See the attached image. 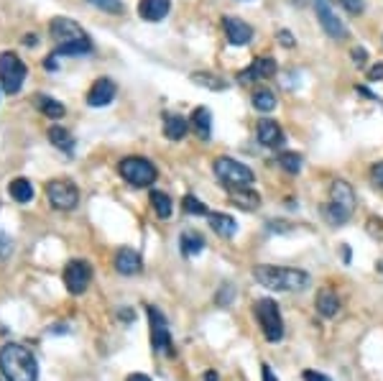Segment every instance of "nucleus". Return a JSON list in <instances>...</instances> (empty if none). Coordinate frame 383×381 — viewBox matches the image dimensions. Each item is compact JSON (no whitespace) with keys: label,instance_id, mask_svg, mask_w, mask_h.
<instances>
[{"label":"nucleus","instance_id":"nucleus-25","mask_svg":"<svg viewBox=\"0 0 383 381\" xmlns=\"http://www.w3.org/2000/svg\"><path fill=\"white\" fill-rule=\"evenodd\" d=\"M8 192H10V197L16 200V203H31L34 200V185L28 182V179H24V177H18V179H13L8 185Z\"/></svg>","mask_w":383,"mask_h":381},{"label":"nucleus","instance_id":"nucleus-32","mask_svg":"<svg viewBox=\"0 0 383 381\" xmlns=\"http://www.w3.org/2000/svg\"><path fill=\"white\" fill-rule=\"evenodd\" d=\"M182 207H184V212H187V215H209L207 205L202 203V200H197L194 195H184Z\"/></svg>","mask_w":383,"mask_h":381},{"label":"nucleus","instance_id":"nucleus-49","mask_svg":"<svg viewBox=\"0 0 383 381\" xmlns=\"http://www.w3.org/2000/svg\"><path fill=\"white\" fill-rule=\"evenodd\" d=\"M6 381H8V379H6Z\"/></svg>","mask_w":383,"mask_h":381},{"label":"nucleus","instance_id":"nucleus-26","mask_svg":"<svg viewBox=\"0 0 383 381\" xmlns=\"http://www.w3.org/2000/svg\"><path fill=\"white\" fill-rule=\"evenodd\" d=\"M49 141H51L54 146H57L59 151H64V154H72V151H75V138L69 136L67 128L51 126V128H49Z\"/></svg>","mask_w":383,"mask_h":381},{"label":"nucleus","instance_id":"nucleus-18","mask_svg":"<svg viewBox=\"0 0 383 381\" xmlns=\"http://www.w3.org/2000/svg\"><path fill=\"white\" fill-rule=\"evenodd\" d=\"M115 269H118V274H123V277L141 274L143 271L141 256L136 254L133 248H120V251L115 254Z\"/></svg>","mask_w":383,"mask_h":381},{"label":"nucleus","instance_id":"nucleus-38","mask_svg":"<svg viewBox=\"0 0 383 381\" xmlns=\"http://www.w3.org/2000/svg\"><path fill=\"white\" fill-rule=\"evenodd\" d=\"M383 80V62H375L373 67L368 69V82H381Z\"/></svg>","mask_w":383,"mask_h":381},{"label":"nucleus","instance_id":"nucleus-4","mask_svg":"<svg viewBox=\"0 0 383 381\" xmlns=\"http://www.w3.org/2000/svg\"><path fill=\"white\" fill-rule=\"evenodd\" d=\"M355 210V192L345 179H337L330 187V203L325 205V218L333 225H345Z\"/></svg>","mask_w":383,"mask_h":381},{"label":"nucleus","instance_id":"nucleus-47","mask_svg":"<svg viewBox=\"0 0 383 381\" xmlns=\"http://www.w3.org/2000/svg\"><path fill=\"white\" fill-rule=\"evenodd\" d=\"M217 379H220V376H217L215 371H207V373H205V381H217Z\"/></svg>","mask_w":383,"mask_h":381},{"label":"nucleus","instance_id":"nucleus-29","mask_svg":"<svg viewBox=\"0 0 383 381\" xmlns=\"http://www.w3.org/2000/svg\"><path fill=\"white\" fill-rule=\"evenodd\" d=\"M276 164L289 174H299L301 171V156L297 151H281L276 156Z\"/></svg>","mask_w":383,"mask_h":381},{"label":"nucleus","instance_id":"nucleus-36","mask_svg":"<svg viewBox=\"0 0 383 381\" xmlns=\"http://www.w3.org/2000/svg\"><path fill=\"white\" fill-rule=\"evenodd\" d=\"M350 57H353V62H355V67H366L368 51L363 49V46H353V51H350Z\"/></svg>","mask_w":383,"mask_h":381},{"label":"nucleus","instance_id":"nucleus-5","mask_svg":"<svg viewBox=\"0 0 383 381\" xmlns=\"http://www.w3.org/2000/svg\"><path fill=\"white\" fill-rule=\"evenodd\" d=\"M212 171L215 177L227 187V189H241V187H250L256 182V174L250 167H245L243 161L230 159V156H217L212 161Z\"/></svg>","mask_w":383,"mask_h":381},{"label":"nucleus","instance_id":"nucleus-34","mask_svg":"<svg viewBox=\"0 0 383 381\" xmlns=\"http://www.w3.org/2000/svg\"><path fill=\"white\" fill-rule=\"evenodd\" d=\"M342 8L348 10L350 16H360L366 10V0H337Z\"/></svg>","mask_w":383,"mask_h":381},{"label":"nucleus","instance_id":"nucleus-6","mask_svg":"<svg viewBox=\"0 0 383 381\" xmlns=\"http://www.w3.org/2000/svg\"><path fill=\"white\" fill-rule=\"evenodd\" d=\"M253 315H256L261 331H263V338H266L268 343H279V340L283 338V317H281L279 305H276V299H271V297L256 299Z\"/></svg>","mask_w":383,"mask_h":381},{"label":"nucleus","instance_id":"nucleus-28","mask_svg":"<svg viewBox=\"0 0 383 381\" xmlns=\"http://www.w3.org/2000/svg\"><path fill=\"white\" fill-rule=\"evenodd\" d=\"M151 205H153V212H156L158 218H164V221H167L169 215L174 212V203H171V197H169L167 192H158V189L151 192Z\"/></svg>","mask_w":383,"mask_h":381},{"label":"nucleus","instance_id":"nucleus-44","mask_svg":"<svg viewBox=\"0 0 383 381\" xmlns=\"http://www.w3.org/2000/svg\"><path fill=\"white\" fill-rule=\"evenodd\" d=\"M3 246H10V241H8L6 236H0V256L8 254V248H3Z\"/></svg>","mask_w":383,"mask_h":381},{"label":"nucleus","instance_id":"nucleus-23","mask_svg":"<svg viewBox=\"0 0 383 381\" xmlns=\"http://www.w3.org/2000/svg\"><path fill=\"white\" fill-rule=\"evenodd\" d=\"M317 313L322 315V317H335V315L340 313V299L335 295L333 289H322L319 295H317Z\"/></svg>","mask_w":383,"mask_h":381},{"label":"nucleus","instance_id":"nucleus-43","mask_svg":"<svg viewBox=\"0 0 383 381\" xmlns=\"http://www.w3.org/2000/svg\"><path fill=\"white\" fill-rule=\"evenodd\" d=\"M44 67H46V69H57L59 67V64H57V54H54V57L49 54V57L44 59Z\"/></svg>","mask_w":383,"mask_h":381},{"label":"nucleus","instance_id":"nucleus-48","mask_svg":"<svg viewBox=\"0 0 383 381\" xmlns=\"http://www.w3.org/2000/svg\"><path fill=\"white\" fill-rule=\"evenodd\" d=\"M378 271H381V274H383V259H381V263H378Z\"/></svg>","mask_w":383,"mask_h":381},{"label":"nucleus","instance_id":"nucleus-20","mask_svg":"<svg viewBox=\"0 0 383 381\" xmlns=\"http://www.w3.org/2000/svg\"><path fill=\"white\" fill-rule=\"evenodd\" d=\"M179 248H182V254L187 256V259L200 256L202 251H205V238H202V233H197V230H184L182 236H179Z\"/></svg>","mask_w":383,"mask_h":381},{"label":"nucleus","instance_id":"nucleus-7","mask_svg":"<svg viewBox=\"0 0 383 381\" xmlns=\"http://www.w3.org/2000/svg\"><path fill=\"white\" fill-rule=\"evenodd\" d=\"M118 174L133 187H149V185H153L158 177L156 167H153L149 159H143V156H125V159L118 164Z\"/></svg>","mask_w":383,"mask_h":381},{"label":"nucleus","instance_id":"nucleus-9","mask_svg":"<svg viewBox=\"0 0 383 381\" xmlns=\"http://www.w3.org/2000/svg\"><path fill=\"white\" fill-rule=\"evenodd\" d=\"M146 315H149V325H151V346L156 353H164V356L174 358V343H171V331H169V322L164 317V313L158 307L149 305L146 307Z\"/></svg>","mask_w":383,"mask_h":381},{"label":"nucleus","instance_id":"nucleus-15","mask_svg":"<svg viewBox=\"0 0 383 381\" xmlns=\"http://www.w3.org/2000/svg\"><path fill=\"white\" fill-rule=\"evenodd\" d=\"M223 28H225L227 41L233 44V46H245L253 39V28L245 21H241V18L225 16L223 18Z\"/></svg>","mask_w":383,"mask_h":381},{"label":"nucleus","instance_id":"nucleus-33","mask_svg":"<svg viewBox=\"0 0 383 381\" xmlns=\"http://www.w3.org/2000/svg\"><path fill=\"white\" fill-rule=\"evenodd\" d=\"M87 3H92L95 8L105 10V13H115V16H120L123 13V0H87Z\"/></svg>","mask_w":383,"mask_h":381},{"label":"nucleus","instance_id":"nucleus-37","mask_svg":"<svg viewBox=\"0 0 383 381\" xmlns=\"http://www.w3.org/2000/svg\"><path fill=\"white\" fill-rule=\"evenodd\" d=\"M371 182L383 189V161H375L373 167H371Z\"/></svg>","mask_w":383,"mask_h":381},{"label":"nucleus","instance_id":"nucleus-31","mask_svg":"<svg viewBox=\"0 0 383 381\" xmlns=\"http://www.w3.org/2000/svg\"><path fill=\"white\" fill-rule=\"evenodd\" d=\"M192 82H200V85H205L207 90H227L225 80L217 75H209V72H194V75H192Z\"/></svg>","mask_w":383,"mask_h":381},{"label":"nucleus","instance_id":"nucleus-19","mask_svg":"<svg viewBox=\"0 0 383 381\" xmlns=\"http://www.w3.org/2000/svg\"><path fill=\"white\" fill-rule=\"evenodd\" d=\"M209 225L220 238H233L238 233V223H235L233 215H225V212H209Z\"/></svg>","mask_w":383,"mask_h":381},{"label":"nucleus","instance_id":"nucleus-40","mask_svg":"<svg viewBox=\"0 0 383 381\" xmlns=\"http://www.w3.org/2000/svg\"><path fill=\"white\" fill-rule=\"evenodd\" d=\"M301 379L304 381H333L330 376H325V373H319V371H304Z\"/></svg>","mask_w":383,"mask_h":381},{"label":"nucleus","instance_id":"nucleus-35","mask_svg":"<svg viewBox=\"0 0 383 381\" xmlns=\"http://www.w3.org/2000/svg\"><path fill=\"white\" fill-rule=\"evenodd\" d=\"M233 297H235V289L230 287V284H223V289H220V295L215 297V302L220 307H227L230 302H233Z\"/></svg>","mask_w":383,"mask_h":381},{"label":"nucleus","instance_id":"nucleus-13","mask_svg":"<svg viewBox=\"0 0 383 381\" xmlns=\"http://www.w3.org/2000/svg\"><path fill=\"white\" fill-rule=\"evenodd\" d=\"M271 75H276V59H271V57H259V59H253V64L248 69L238 72L235 80L241 85H248V82H259V80H266Z\"/></svg>","mask_w":383,"mask_h":381},{"label":"nucleus","instance_id":"nucleus-41","mask_svg":"<svg viewBox=\"0 0 383 381\" xmlns=\"http://www.w3.org/2000/svg\"><path fill=\"white\" fill-rule=\"evenodd\" d=\"M268 230H279V233H286V230H292V228H289V223H281V221L276 223V221H271V223H268Z\"/></svg>","mask_w":383,"mask_h":381},{"label":"nucleus","instance_id":"nucleus-30","mask_svg":"<svg viewBox=\"0 0 383 381\" xmlns=\"http://www.w3.org/2000/svg\"><path fill=\"white\" fill-rule=\"evenodd\" d=\"M250 100H253V108L261 113H271L276 108V95L271 90H256Z\"/></svg>","mask_w":383,"mask_h":381},{"label":"nucleus","instance_id":"nucleus-12","mask_svg":"<svg viewBox=\"0 0 383 381\" xmlns=\"http://www.w3.org/2000/svg\"><path fill=\"white\" fill-rule=\"evenodd\" d=\"M64 287L72 292V295H84L87 287H90V279H92V266L82 259H75L64 266Z\"/></svg>","mask_w":383,"mask_h":381},{"label":"nucleus","instance_id":"nucleus-16","mask_svg":"<svg viewBox=\"0 0 383 381\" xmlns=\"http://www.w3.org/2000/svg\"><path fill=\"white\" fill-rule=\"evenodd\" d=\"M256 133H259L261 146H266V149H281V146L286 144V136H283L281 126H279L276 120H271V118L259 120Z\"/></svg>","mask_w":383,"mask_h":381},{"label":"nucleus","instance_id":"nucleus-1","mask_svg":"<svg viewBox=\"0 0 383 381\" xmlns=\"http://www.w3.org/2000/svg\"><path fill=\"white\" fill-rule=\"evenodd\" d=\"M0 371L8 381H39L36 356L21 343H6L0 348Z\"/></svg>","mask_w":383,"mask_h":381},{"label":"nucleus","instance_id":"nucleus-3","mask_svg":"<svg viewBox=\"0 0 383 381\" xmlns=\"http://www.w3.org/2000/svg\"><path fill=\"white\" fill-rule=\"evenodd\" d=\"M49 34L57 41V54L64 57H80V54H90L92 41L90 36L84 34V28L69 18H51L49 24Z\"/></svg>","mask_w":383,"mask_h":381},{"label":"nucleus","instance_id":"nucleus-22","mask_svg":"<svg viewBox=\"0 0 383 381\" xmlns=\"http://www.w3.org/2000/svg\"><path fill=\"white\" fill-rule=\"evenodd\" d=\"M189 126L194 128V133L200 136L202 141H207L209 133H212V113L207 108H197V111L192 113Z\"/></svg>","mask_w":383,"mask_h":381},{"label":"nucleus","instance_id":"nucleus-45","mask_svg":"<svg viewBox=\"0 0 383 381\" xmlns=\"http://www.w3.org/2000/svg\"><path fill=\"white\" fill-rule=\"evenodd\" d=\"M128 381H151L146 373H133V376H128Z\"/></svg>","mask_w":383,"mask_h":381},{"label":"nucleus","instance_id":"nucleus-46","mask_svg":"<svg viewBox=\"0 0 383 381\" xmlns=\"http://www.w3.org/2000/svg\"><path fill=\"white\" fill-rule=\"evenodd\" d=\"M24 44H26V46H36V44H39V39H36V36L31 34V36H26Z\"/></svg>","mask_w":383,"mask_h":381},{"label":"nucleus","instance_id":"nucleus-10","mask_svg":"<svg viewBox=\"0 0 383 381\" xmlns=\"http://www.w3.org/2000/svg\"><path fill=\"white\" fill-rule=\"evenodd\" d=\"M46 197H49L51 207H57V210H75L80 203V189L69 179H54L46 185Z\"/></svg>","mask_w":383,"mask_h":381},{"label":"nucleus","instance_id":"nucleus-42","mask_svg":"<svg viewBox=\"0 0 383 381\" xmlns=\"http://www.w3.org/2000/svg\"><path fill=\"white\" fill-rule=\"evenodd\" d=\"M261 371H263V381H279L274 376V371H271V366H268V364H261Z\"/></svg>","mask_w":383,"mask_h":381},{"label":"nucleus","instance_id":"nucleus-11","mask_svg":"<svg viewBox=\"0 0 383 381\" xmlns=\"http://www.w3.org/2000/svg\"><path fill=\"white\" fill-rule=\"evenodd\" d=\"M315 10H317V18H319L322 28H325V34L330 36V39H335V41H345V39H348L350 36L348 26L337 18V13H335L333 6H330V0H315Z\"/></svg>","mask_w":383,"mask_h":381},{"label":"nucleus","instance_id":"nucleus-39","mask_svg":"<svg viewBox=\"0 0 383 381\" xmlns=\"http://www.w3.org/2000/svg\"><path fill=\"white\" fill-rule=\"evenodd\" d=\"M276 39H279V41H281V46H286V49H292L294 44H297V39L292 36V31H279V34H276Z\"/></svg>","mask_w":383,"mask_h":381},{"label":"nucleus","instance_id":"nucleus-24","mask_svg":"<svg viewBox=\"0 0 383 381\" xmlns=\"http://www.w3.org/2000/svg\"><path fill=\"white\" fill-rule=\"evenodd\" d=\"M187 131H189V123L182 118V115H164V136H167L169 141H182L184 136H187Z\"/></svg>","mask_w":383,"mask_h":381},{"label":"nucleus","instance_id":"nucleus-8","mask_svg":"<svg viewBox=\"0 0 383 381\" xmlns=\"http://www.w3.org/2000/svg\"><path fill=\"white\" fill-rule=\"evenodd\" d=\"M26 75H28V69H26V64L21 62L18 54H13V51H3L0 54V82H3L6 93L8 95L21 93Z\"/></svg>","mask_w":383,"mask_h":381},{"label":"nucleus","instance_id":"nucleus-2","mask_svg":"<svg viewBox=\"0 0 383 381\" xmlns=\"http://www.w3.org/2000/svg\"><path fill=\"white\" fill-rule=\"evenodd\" d=\"M253 279L261 287L274 289V292H301L312 284V277L301 269H286V266H271V263H259L253 269Z\"/></svg>","mask_w":383,"mask_h":381},{"label":"nucleus","instance_id":"nucleus-17","mask_svg":"<svg viewBox=\"0 0 383 381\" xmlns=\"http://www.w3.org/2000/svg\"><path fill=\"white\" fill-rule=\"evenodd\" d=\"M171 10V0H141L138 3V16L149 24H158L164 21Z\"/></svg>","mask_w":383,"mask_h":381},{"label":"nucleus","instance_id":"nucleus-14","mask_svg":"<svg viewBox=\"0 0 383 381\" xmlns=\"http://www.w3.org/2000/svg\"><path fill=\"white\" fill-rule=\"evenodd\" d=\"M115 97V82L110 77H100L97 82H92L90 93H87V105L90 108H105Z\"/></svg>","mask_w":383,"mask_h":381},{"label":"nucleus","instance_id":"nucleus-21","mask_svg":"<svg viewBox=\"0 0 383 381\" xmlns=\"http://www.w3.org/2000/svg\"><path fill=\"white\" fill-rule=\"evenodd\" d=\"M230 200L243 210H259L261 207V195L253 187H241V189H230Z\"/></svg>","mask_w":383,"mask_h":381},{"label":"nucleus","instance_id":"nucleus-27","mask_svg":"<svg viewBox=\"0 0 383 381\" xmlns=\"http://www.w3.org/2000/svg\"><path fill=\"white\" fill-rule=\"evenodd\" d=\"M36 105H39V111H41L46 118H51V120L64 118V105H62L59 100H54V97L39 95V97H36Z\"/></svg>","mask_w":383,"mask_h":381}]
</instances>
